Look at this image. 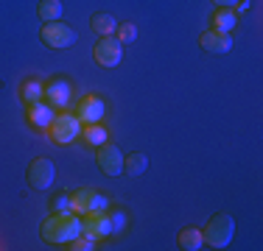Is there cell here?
Masks as SVG:
<instances>
[{
    "mask_svg": "<svg viewBox=\"0 0 263 251\" xmlns=\"http://www.w3.org/2000/svg\"><path fill=\"white\" fill-rule=\"evenodd\" d=\"M48 131H51V140L56 142V145H67V142H73L81 134V120L76 115L59 112V115L53 117V123L48 126Z\"/></svg>",
    "mask_w": 263,
    "mask_h": 251,
    "instance_id": "obj_3",
    "label": "cell"
},
{
    "mask_svg": "<svg viewBox=\"0 0 263 251\" xmlns=\"http://www.w3.org/2000/svg\"><path fill=\"white\" fill-rule=\"evenodd\" d=\"M67 248H70V251H92V248H96V237H90V235H84V232H81L76 240L67 243Z\"/></svg>",
    "mask_w": 263,
    "mask_h": 251,
    "instance_id": "obj_21",
    "label": "cell"
},
{
    "mask_svg": "<svg viewBox=\"0 0 263 251\" xmlns=\"http://www.w3.org/2000/svg\"><path fill=\"white\" fill-rule=\"evenodd\" d=\"M235 6H238V11H247L249 9V0H238Z\"/></svg>",
    "mask_w": 263,
    "mask_h": 251,
    "instance_id": "obj_26",
    "label": "cell"
},
{
    "mask_svg": "<svg viewBox=\"0 0 263 251\" xmlns=\"http://www.w3.org/2000/svg\"><path fill=\"white\" fill-rule=\"evenodd\" d=\"M53 162L51 159H34L31 162V168H28V184L34 187V190H42L45 193L48 187L53 184Z\"/></svg>",
    "mask_w": 263,
    "mask_h": 251,
    "instance_id": "obj_7",
    "label": "cell"
},
{
    "mask_svg": "<svg viewBox=\"0 0 263 251\" xmlns=\"http://www.w3.org/2000/svg\"><path fill=\"white\" fill-rule=\"evenodd\" d=\"M81 137H84V140L90 142V145H101V142H106V131H104L98 123L87 126V129L81 131Z\"/></svg>",
    "mask_w": 263,
    "mask_h": 251,
    "instance_id": "obj_20",
    "label": "cell"
},
{
    "mask_svg": "<svg viewBox=\"0 0 263 251\" xmlns=\"http://www.w3.org/2000/svg\"><path fill=\"white\" fill-rule=\"evenodd\" d=\"M213 28L230 34V31L235 28V11L233 9H218L216 14H213Z\"/></svg>",
    "mask_w": 263,
    "mask_h": 251,
    "instance_id": "obj_16",
    "label": "cell"
},
{
    "mask_svg": "<svg viewBox=\"0 0 263 251\" xmlns=\"http://www.w3.org/2000/svg\"><path fill=\"white\" fill-rule=\"evenodd\" d=\"M90 25H92V31H98L101 36H109V34H115V28H118V23H115V17L112 14H92V20H90Z\"/></svg>",
    "mask_w": 263,
    "mask_h": 251,
    "instance_id": "obj_15",
    "label": "cell"
},
{
    "mask_svg": "<svg viewBox=\"0 0 263 251\" xmlns=\"http://www.w3.org/2000/svg\"><path fill=\"white\" fill-rule=\"evenodd\" d=\"M84 232V223L81 218H76L73 212H53L45 223H42L40 235L45 243H53V246H62V243H70Z\"/></svg>",
    "mask_w": 263,
    "mask_h": 251,
    "instance_id": "obj_1",
    "label": "cell"
},
{
    "mask_svg": "<svg viewBox=\"0 0 263 251\" xmlns=\"http://www.w3.org/2000/svg\"><path fill=\"white\" fill-rule=\"evenodd\" d=\"M79 120L81 123H87V126H92V123H101V117H104V112H106V106H104V100L98 98V95H87V98H81V103H79Z\"/></svg>",
    "mask_w": 263,
    "mask_h": 251,
    "instance_id": "obj_9",
    "label": "cell"
},
{
    "mask_svg": "<svg viewBox=\"0 0 263 251\" xmlns=\"http://www.w3.org/2000/svg\"><path fill=\"white\" fill-rule=\"evenodd\" d=\"M23 98L28 100V106L45 100V84H40V81H28V84L23 87Z\"/></svg>",
    "mask_w": 263,
    "mask_h": 251,
    "instance_id": "obj_19",
    "label": "cell"
},
{
    "mask_svg": "<svg viewBox=\"0 0 263 251\" xmlns=\"http://www.w3.org/2000/svg\"><path fill=\"white\" fill-rule=\"evenodd\" d=\"M213 3H216L218 9H233V6L238 3V0H213Z\"/></svg>",
    "mask_w": 263,
    "mask_h": 251,
    "instance_id": "obj_25",
    "label": "cell"
},
{
    "mask_svg": "<svg viewBox=\"0 0 263 251\" xmlns=\"http://www.w3.org/2000/svg\"><path fill=\"white\" fill-rule=\"evenodd\" d=\"M92 56H96V61L101 67H106V70H112V67H118L121 65V56H123V45L115 39V36H101L98 39V45L96 50H92Z\"/></svg>",
    "mask_w": 263,
    "mask_h": 251,
    "instance_id": "obj_5",
    "label": "cell"
},
{
    "mask_svg": "<svg viewBox=\"0 0 263 251\" xmlns=\"http://www.w3.org/2000/svg\"><path fill=\"white\" fill-rule=\"evenodd\" d=\"M123 229V212H115V223H112V232H121Z\"/></svg>",
    "mask_w": 263,
    "mask_h": 251,
    "instance_id": "obj_24",
    "label": "cell"
},
{
    "mask_svg": "<svg viewBox=\"0 0 263 251\" xmlns=\"http://www.w3.org/2000/svg\"><path fill=\"white\" fill-rule=\"evenodd\" d=\"M177 240H179V248H185V251H199L204 246V237L199 229H182Z\"/></svg>",
    "mask_w": 263,
    "mask_h": 251,
    "instance_id": "obj_14",
    "label": "cell"
},
{
    "mask_svg": "<svg viewBox=\"0 0 263 251\" xmlns=\"http://www.w3.org/2000/svg\"><path fill=\"white\" fill-rule=\"evenodd\" d=\"M199 45H202L208 53H227L230 48H233V39H230V34H224V31H204L202 36H199Z\"/></svg>",
    "mask_w": 263,
    "mask_h": 251,
    "instance_id": "obj_12",
    "label": "cell"
},
{
    "mask_svg": "<svg viewBox=\"0 0 263 251\" xmlns=\"http://www.w3.org/2000/svg\"><path fill=\"white\" fill-rule=\"evenodd\" d=\"M53 212H73V198L70 196H59L53 201Z\"/></svg>",
    "mask_w": 263,
    "mask_h": 251,
    "instance_id": "obj_23",
    "label": "cell"
},
{
    "mask_svg": "<svg viewBox=\"0 0 263 251\" xmlns=\"http://www.w3.org/2000/svg\"><path fill=\"white\" fill-rule=\"evenodd\" d=\"M73 210L87 215V212H106L109 210V198H104L101 193L90 190V187H81V190L73 193Z\"/></svg>",
    "mask_w": 263,
    "mask_h": 251,
    "instance_id": "obj_6",
    "label": "cell"
},
{
    "mask_svg": "<svg viewBox=\"0 0 263 251\" xmlns=\"http://www.w3.org/2000/svg\"><path fill=\"white\" fill-rule=\"evenodd\" d=\"M146 168H148L146 154H132V156H123V171H126L129 176H140V173H146Z\"/></svg>",
    "mask_w": 263,
    "mask_h": 251,
    "instance_id": "obj_17",
    "label": "cell"
},
{
    "mask_svg": "<svg viewBox=\"0 0 263 251\" xmlns=\"http://www.w3.org/2000/svg\"><path fill=\"white\" fill-rule=\"evenodd\" d=\"M40 36H42V42H45L48 48H53V50L70 48L73 42H76V31H73L67 23H59V20L42 25V34Z\"/></svg>",
    "mask_w": 263,
    "mask_h": 251,
    "instance_id": "obj_4",
    "label": "cell"
},
{
    "mask_svg": "<svg viewBox=\"0 0 263 251\" xmlns=\"http://www.w3.org/2000/svg\"><path fill=\"white\" fill-rule=\"evenodd\" d=\"M53 117H56L53 106H48L45 100H40V103H31V109H28V120L34 123V126H40V129H48V126L53 123Z\"/></svg>",
    "mask_w": 263,
    "mask_h": 251,
    "instance_id": "obj_13",
    "label": "cell"
},
{
    "mask_svg": "<svg viewBox=\"0 0 263 251\" xmlns=\"http://www.w3.org/2000/svg\"><path fill=\"white\" fill-rule=\"evenodd\" d=\"M98 165H101V171L106 176L123 173V154H121V148L112 145V142H101V148H98Z\"/></svg>",
    "mask_w": 263,
    "mask_h": 251,
    "instance_id": "obj_8",
    "label": "cell"
},
{
    "mask_svg": "<svg viewBox=\"0 0 263 251\" xmlns=\"http://www.w3.org/2000/svg\"><path fill=\"white\" fill-rule=\"evenodd\" d=\"M70 100V81L65 78H51L45 84V103L53 106V109H62V106Z\"/></svg>",
    "mask_w": 263,
    "mask_h": 251,
    "instance_id": "obj_10",
    "label": "cell"
},
{
    "mask_svg": "<svg viewBox=\"0 0 263 251\" xmlns=\"http://www.w3.org/2000/svg\"><path fill=\"white\" fill-rule=\"evenodd\" d=\"M118 36L115 39L121 42V45H126V42H132V39H137V28H135V23H123V25H118Z\"/></svg>",
    "mask_w": 263,
    "mask_h": 251,
    "instance_id": "obj_22",
    "label": "cell"
},
{
    "mask_svg": "<svg viewBox=\"0 0 263 251\" xmlns=\"http://www.w3.org/2000/svg\"><path fill=\"white\" fill-rule=\"evenodd\" d=\"M233 235H235V221L227 215V212H218V215H213L210 221H208V226H204V232H202L204 243H208L210 248H224V246H230Z\"/></svg>",
    "mask_w": 263,
    "mask_h": 251,
    "instance_id": "obj_2",
    "label": "cell"
},
{
    "mask_svg": "<svg viewBox=\"0 0 263 251\" xmlns=\"http://www.w3.org/2000/svg\"><path fill=\"white\" fill-rule=\"evenodd\" d=\"M81 223H84V235L96 237V240L112 235V218H106L104 212H87V218Z\"/></svg>",
    "mask_w": 263,
    "mask_h": 251,
    "instance_id": "obj_11",
    "label": "cell"
},
{
    "mask_svg": "<svg viewBox=\"0 0 263 251\" xmlns=\"http://www.w3.org/2000/svg\"><path fill=\"white\" fill-rule=\"evenodd\" d=\"M36 11H40V20L42 23H53V20H59V17H62V3H59V0H42Z\"/></svg>",
    "mask_w": 263,
    "mask_h": 251,
    "instance_id": "obj_18",
    "label": "cell"
}]
</instances>
